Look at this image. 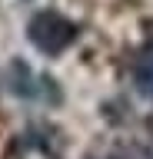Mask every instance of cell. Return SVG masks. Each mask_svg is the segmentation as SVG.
I'll list each match as a JSON object with an SVG mask.
<instances>
[{
	"label": "cell",
	"instance_id": "277c9868",
	"mask_svg": "<svg viewBox=\"0 0 153 159\" xmlns=\"http://www.w3.org/2000/svg\"><path fill=\"white\" fill-rule=\"evenodd\" d=\"M123 159H153V149H146V146H133Z\"/></svg>",
	"mask_w": 153,
	"mask_h": 159
},
{
	"label": "cell",
	"instance_id": "7a4b0ae2",
	"mask_svg": "<svg viewBox=\"0 0 153 159\" xmlns=\"http://www.w3.org/2000/svg\"><path fill=\"white\" fill-rule=\"evenodd\" d=\"M3 89L13 93L17 99H27V103H60L57 83L43 73H33L23 60H13L3 70Z\"/></svg>",
	"mask_w": 153,
	"mask_h": 159
},
{
	"label": "cell",
	"instance_id": "3957f363",
	"mask_svg": "<svg viewBox=\"0 0 153 159\" xmlns=\"http://www.w3.org/2000/svg\"><path fill=\"white\" fill-rule=\"evenodd\" d=\"M133 86L140 96L153 103V43L140 50V57L133 60Z\"/></svg>",
	"mask_w": 153,
	"mask_h": 159
},
{
	"label": "cell",
	"instance_id": "6da1fadb",
	"mask_svg": "<svg viewBox=\"0 0 153 159\" xmlns=\"http://www.w3.org/2000/svg\"><path fill=\"white\" fill-rule=\"evenodd\" d=\"M77 37H80V27H77L73 20H67L63 13H57V10H40V13H33L30 23H27V40H30L40 53H47V57L63 53Z\"/></svg>",
	"mask_w": 153,
	"mask_h": 159
}]
</instances>
